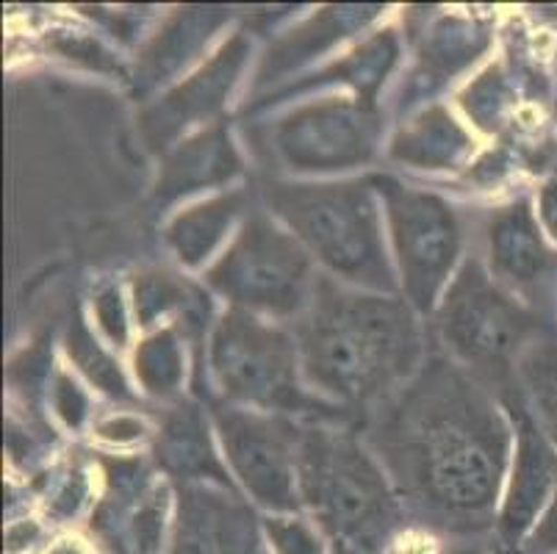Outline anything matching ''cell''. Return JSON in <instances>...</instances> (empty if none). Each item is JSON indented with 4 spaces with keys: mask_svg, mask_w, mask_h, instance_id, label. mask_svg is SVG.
Returning a JSON list of instances; mask_svg holds the SVG:
<instances>
[{
    "mask_svg": "<svg viewBox=\"0 0 557 554\" xmlns=\"http://www.w3.org/2000/svg\"><path fill=\"white\" fill-rule=\"evenodd\" d=\"M369 441L399 496L430 525H488L510 455V427L488 391L460 366L433 358L380 403Z\"/></svg>",
    "mask_w": 557,
    "mask_h": 554,
    "instance_id": "cell-1",
    "label": "cell"
},
{
    "mask_svg": "<svg viewBox=\"0 0 557 554\" xmlns=\"http://www.w3.org/2000/svg\"><path fill=\"white\" fill-rule=\"evenodd\" d=\"M297 349L311 385L347 403H383L417 374L422 335L399 299L317 278L297 324Z\"/></svg>",
    "mask_w": 557,
    "mask_h": 554,
    "instance_id": "cell-2",
    "label": "cell"
},
{
    "mask_svg": "<svg viewBox=\"0 0 557 554\" xmlns=\"http://www.w3.org/2000/svg\"><path fill=\"white\" fill-rule=\"evenodd\" d=\"M300 500L344 554H380L399 525L386 475L352 435L308 427L297 452Z\"/></svg>",
    "mask_w": 557,
    "mask_h": 554,
    "instance_id": "cell-3",
    "label": "cell"
},
{
    "mask_svg": "<svg viewBox=\"0 0 557 554\" xmlns=\"http://www.w3.org/2000/svg\"><path fill=\"white\" fill-rule=\"evenodd\" d=\"M372 181L267 183L272 211L333 274L374 292H394V272L380 233Z\"/></svg>",
    "mask_w": 557,
    "mask_h": 554,
    "instance_id": "cell-4",
    "label": "cell"
},
{
    "mask_svg": "<svg viewBox=\"0 0 557 554\" xmlns=\"http://www.w3.org/2000/svg\"><path fill=\"white\" fill-rule=\"evenodd\" d=\"M438 330L449 353L478 378H508L516 358L533 347L539 319L491 281L478 261H466L438 311Z\"/></svg>",
    "mask_w": 557,
    "mask_h": 554,
    "instance_id": "cell-5",
    "label": "cell"
},
{
    "mask_svg": "<svg viewBox=\"0 0 557 554\" xmlns=\"http://www.w3.org/2000/svg\"><path fill=\"white\" fill-rule=\"evenodd\" d=\"M211 369L231 399L286 414H333L297 380V344L283 330L233 308L220 319L211 342Z\"/></svg>",
    "mask_w": 557,
    "mask_h": 554,
    "instance_id": "cell-6",
    "label": "cell"
},
{
    "mask_svg": "<svg viewBox=\"0 0 557 554\" xmlns=\"http://www.w3.org/2000/svg\"><path fill=\"white\" fill-rule=\"evenodd\" d=\"M206 281L231 303L275 317L306 311L317 286L302 244L272 225L263 213H250L236 242L209 269Z\"/></svg>",
    "mask_w": 557,
    "mask_h": 554,
    "instance_id": "cell-7",
    "label": "cell"
},
{
    "mask_svg": "<svg viewBox=\"0 0 557 554\" xmlns=\"http://www.w3.org/2000/svg\"><path fill=\"white\" fill-rule=\"evenodd\" d=\"M374 186L386 202L405 292L419 311H430L460 253L458 217L442 197L392 177H377Z\"/></svg>",
    "mask_w": 557,
    "mask_h": 554,
    "instance_id": "cell-8",
    "label": "cell"
},
{
    "mask_svg": "<svg viewBox=\"0 0 557 554\" xmlns=\"http://www.w3.org/2000/svg\"><path fill=\"white\" fill-rule=\"evenodd\" d=\"M216 430L233 471L270 510L292 513L300 507L297 491V452L302 430L281 416L256 410L216 408Z\"/></svg>",
    "mask_w": 557,
    "mask_h": 554,
    "instance_id": "cell-9",
    "label": "cell"
},
{
    "mask_svg": "<svg viewBox=\"0 0 557 554\" xmlns=\"http://www.w3.org/2000/svg\"><path fill=\"white\" fill-rule=\"evenodd\" d=\"M377 131V114L369 103L325 100L283 120L275 141L295 170H347L372 156Z\"/></svg>",
    "mask_w": 557,
    "mask_h": 554,
    "instance_id": "cell-10",
    "label": "cell"
},
{
    "mask_svg": "<svg viewBox=\"0 0 557 554\" xmlns=\"http://www.w3.org/2000/svg\"><path fill=\"white\" fill-rule=\"evenodd\" d=\"M485 244L494 278L535 305L557 294V253L546 244L530 200H516L491 213Z\"/></svg>",
    "mask_w": 557,
    "mask_h": 554,
    "instance_id": "cell-11",
    "label": "cell"
},
{
    "mask_svg": "<svg viewBox=\"0 0 557 554\" xmlns=\"http://www.w3.org/2000/svg\"><path fill=\"white\" fill-rule=\"evenodd\" d=\"M510 410L516 419V466L496 527H499V538L508 546H516L533 532L541 513L555 496L557 452L541 433L539 421L527 416L519 394H516V403H510Z\"/></svg>",
    "mask_w": 557,
    "mask_h": 554,
    "instance_id": "cell-12",
    "label": "cell"
},
{
    "mask_svg": "<svg viewBox=\"0 0 557 554\" xmlns=\"http://www.w3.org/2000/svg\"><path fill=\"white\" fill-rule=\"evenodd\" d=\"M247 39L233 37L231 42L222 45L220 53L200 70L191 75L186 84L178 89H172L161 103L150 106L141 114V134L150 147H166V141L175 139L184 128H189L191 122L211 116L225 98L231 95L233 84L239 78L242 67L247 61Z\"/></svg>",
    "mask_w": 557,
    "mask_h": 554,
    "instance_id": "cell-13",
    "label": "cell"
},
{
    "mask_svg": "<svg viewBox=\"0 0 557 554\" xmlns=\"http://www.w3.org/2000/svg\"><path fill=\"white\" fill-rule=\"evenodd\" d=\"M256 516L236 496L206 485L181 491L170 554H256Z\"/></svg>",
    "mask_w": 557,
    "mask_h": 554,
    "instance_id": "cell-14",
    "label": "cell"
},
{
    "mask_svg": "<svg viewBox=\"0 0 557 554\" xmlns=\"http://www.w3.org/2000/svg\"><path fill=\"white\" fill-rule=\"evenodd\" d=\"M239 152L233 147L227 131L211 128L181 145L166 159L159 186H156V200H178V197L191 195L197 189L231 181L233 175H239Z\"/></svg>",
    "mask_w": 557,
    "mask_h": 554,
    "instance_id": "cell-15",
    "label": "cell"
},
{
    "mask_svg": "<svg viewBox=\"0 0 557 554\" xmlns=\"http://www.w3.org/2000/svg\"><path fill=\"white\" fill-rule=\"evenodd\" d=\"M242 208H245L242 192H231V195L200 202V206L189 208V211L178 213L172 220L170 231H166V242L186 267H197L214 253V247L222 242L233 220L239 217Z\"/></svg>",
    "mask_w": 557,
    "mask_h": 554,
    "instance_id": "cell-16",
    "label": "cell"
},
{
    "mask_svg": "<svg viewBox=\"0 0 557 554\" xmlns=\"http://www.w3.org/2000/svg\"><path fill=\"white\" fill-rule=\"evenodd\" d=\"M466 150H469V139L458 122L444 109H430L397 136L392 152L394 159L424 167V170H449L463 159Z\"/></svg>",
    "mask_w": 557,
    "mask_h": 554,
    "instance_id": "cell-17",
    "label": "cell"
},
{
    "mask_svg": "<svg viewBox=\"0 0 557 554\" xmlns=\"http://www.w3.org/2000/svg\"><path fill=\"white\" fill-rule=\"evenodd\" d=\"M161 457L175 475L181 477H216L225 482L216 457L211 455L209 435L202 433V424L195 410H178L164 424L161 433Z\"/></svg>",
    "mask_w": 557,
    "mask_h": 554,
    "instance_id": "cell-18",
    "label": "cell"
},
{
    "mask_svg": "<svg viewBox=\"0 0 557 554\" xmlns=\"http://www.w3.org/2000/svg\"><path fill=\"white\" fill-rule=\"evenodd\" d=\"M216 23H220V17H211L209 12L202 14V9H186V14H178L170 30H164L145 53V61H141L145 78L141 81H148V84L164 81L166 73H172L175 67H181V61L189 59L202 34L209 37V30Z\"/></svg>",
    "mask_w": 557,
    "mask_h": 554,
    "instance_id": "cell-19",
    "label": "cell"
},
{
    "mask_svg": "<svg viewBox=\"0 0 557 554\" xmlns=\"http://www.w3.org/2000/svg\"><path fill=\"white\" fill-rule=\"evenodd\" d=\"M521 380L533 399L541 433L557 452V342H535L521 358Z\"/></svg>",
    "mask_w": 557,
    "mask_h": 554,
    "instance_id": "cell-20",
    "label": "cell"
},
{
    "mask_svg": "<svg viewBox=\"0 0 557 554\" xmlns=\"http://www.w3.org/2000/svg\"><path fill=\"white\" fill-rule=\"evenodd\" d=\"M136 374L150 394H172L184 378V358L170 330L153 335L136 353Z\"/></svg>",
    "mask_w": 557,
    "mask_h": 554,
    "instance_id": "cell-21",
    "label": "cell"
},
{
    "mask_svg": "<svg viewBox=\"0 0 557 554\" xmlns=\"http://www.w3.org/2000/svg\"><path fill=\"white\" fill-rule=\"evenodd\" d=\"M67 347H70V355L78 360V366L89 374L92 383H98L100 389L109 391V394L128 396V391H125V380L123 374H120V369L114 366V360H111L109 355L92 342L89 330H86L81 322H75L73 330H70Z\"/></svg>",
    "mask_w": 557,
    "mask_h": 554,
    "instance_id": "cell-22",
    "label": "cell"
},
{
    "mask_svg": "<svg viewBox=\"0 0 557 554\" xmlns=\"http://www.w3.org/2000/svg\"><path fill=\"white\" fill-rule=\"evenodd\" d=\"M184 297L186 288L178 281H172V274H145L136 283V311H139V322L150 324L166 308L184 303Z\"/></svg>",
    "mask_w": 557,
    "mask_h": 554,
    "instance_id": "cell-23",
    "label": "cell"
},
{
    "mask_svg": "<svg viewBox=\"0 0 557 554\" xmlns=\"http://www.w3.org/2000/svg\"><path fill=\"white\" fill-rule=\"evenodd\" d=\"M267 535L277 554H325L322 538L297 518H270L267 521Z\"/></svg>",
    "mask_w": 557,
    "mask_h": 554,
    "instance_id": "cell-24",
    "label": "cell"
},
{
    "mask_svg": "<svg viewBox=\"0 0 557 554\" xmlns=\"http://www.w3.org/2000/svg\"><path fill=\"white\" fill-rule=\"evenodd\" d=\"M524 546L530 554H557V491L546 510L541 513L539 525L527 535Z\"/></svg>",
    "mask_w": 557,
    "mask_h": 554,
    "instance_id": "cell-25",
    "label": "cell"
},
{
    "mask_svg": "<svg viewBox=\"0 0 557 554\" xmlns=\"http://www.w3.org/2000/svg\"><path fill=\"white\" fill-rule=\"evenodd\" d=\"M98 322L111 342H125V311L123 303H120V292H114V288H109V292L98 297Z\"/></svg>",
    "mask_w": 557,
    "mask_h": 554,
    "instance_id": "cell-26",
    "label": "cell"
},
{
    "mask_svg": "<svg viewBox=\"0 0 557 554\" xmlns=\"http://www.w3.org/2000/svg\"><path fill=\"white\" fill-rule=\"evenodd\" d=\"M539 220L546 236L557 244V177L546 181L539 192Z\"/></svg>",
    "mask_w": 557,
    "mask_h": 554,
    "instance_id": "cell-27",
    "label": "cell"
},
{
    "mask_svg": "<svg viewBox=\"0 0 557 554\" xmlns=\"http://www.w3.org/2000/svg\"><path fill=\"white\" fill-rule=\"evenodd\" d=\"M410 541V554H485L480 549L469 546H442V541H430V538H408ZM392 554H405L403 549H394Z\"/></svg>",
    "mask_w": 557,
    "mask_h": 554,
    "instance_id": "cell-28",
    "label": "cell"
},
{
    "mask_svg": "<svg viewBox=\"0 0 557 554\" xmlns=\"http://www.w3.org/2000/svg\"><path fill=\"white\" fill-rule=\"evenodd\" d=\"M100 433H103L106 439L131 441L136 439V435H141V424L136 419H128V416H116V419L106 421V424L100 427Z\"/></svg>",
    "mask_w": 557,
    "mask_h": 554,
    "instance_id": "cell-29",
    "label": "cell"
}]
</instances>
